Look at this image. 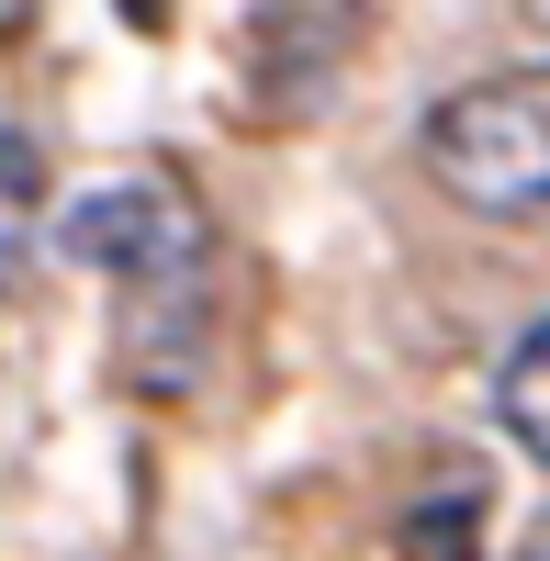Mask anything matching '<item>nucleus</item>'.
I'll list each match as a JSON object with an SVG mask.
<instances>
[{
    "label": "nucleus",
    "instance_id": "f03ea898",
    "mask_svg": "<svg viewBox=\"0 0 550 561\" xmlns=\"http://www.w3.org/2000/svg\"><path fill=\"white\" fill-rule=\"evenodd\" d=\"M57 248L79 270H102L113 304H135V293H169V280H203L214 270V225L169 169H135V180H102V192H79L57 214Z\"/></svg>",
    "mask_w": 550,
    "mask_h": 561
},
{
    "label": "nucleus",
    "instance_id": "f257e3e1",
    "mask_svg": "<svg viewBox=\"0 0 550 561\" xmlns=\"http://www.w3.org/2000/svg\"><path fill=\"white\" fill-rule=\"evenodd\" d=\"M416 158L461 214H550V57L461 79L427 113Z\"/></svg>",
    "mask_w": 550,
    "mask_h": 561
},
{
    "label": "nucleus",
    "instance_id": "0eeeda50",
    "mask_svg": "<svg viewBox=\"0 0 550 561\" xmlns=\"http://www.w3.org/2000/svg\"><path fill=\"white\" fill-rule=\"evenodd\" d=\"M113 12H124L135 34H169V12H180V0H113Z\"/></svg>",
    "mask_w": 550,
    "mask_h": 561
},
{
    "label": "nucleus",
    "instance_id": "9d476101",
    "mask_svg": "<svg viewBox=\"0 0 550 561\" xmlns=\"http://www.w3.org/2000/svg\"><path fill=\"white\" fill-rule=\"evenodd\" d=\"M528 12H539V23H550V0H528Z\"/></svg>",
    "mask_w": 550,
    "mask_h": 561
},
{
    "label": "nucleus",
    "instance_id": "1a4fd4ad",
    "mask_svg": "<svg viewBox=\"0 0 550 561\" xmlns=\"http://www.w3.org/2000/svg\"><path fill=\"white\" fill-rule=\"evenodd\" d=\"M528 561H550V528H539V550H528Z\"/></svg>",
    "mask_w": 550,
    "mask_h": 561
},
{
    "label": "nucleus",
    "instance_id": "7ed1b4c3",
    "mask_svg": "<svg viewBox=\"0 0 550 561\" xmlns=\"http://www.w3.org/2000/svg\"><path fill=\"white\" fill-rule=\"evenodd\" d=\"M382 0H259L248 12V113L259 124H303L337 102L348 57L371 45Z\"/></svg>",
    "mask_w": 550,
    "mask_h": 561
},
{
    "label": "nucleus",
    "instance_id": "20e7f679",
    "mask_svg": "<svg viewBox=\"0 0 550 561\" xmlns=\"http://www.w3.org/2000/svg\"><path fill=\"white\" fill-rule=\"evenodd\" d=\"M34 248H45V147L23 124H0V304L23 293Z\"/></svg>",
    "mask_w": 550,
    "mask_h": 561
},
{
    "label": "nucleus",
    "instance_id": "39448f33",
    "mask_svg": "<svg viewBox=\"0 0 550 561\" xmlns=\"http://www.w3.org/2000/svg\"><path fill=\"white\" fill-rule=\"evenodd\" d=\"M494 415H506V438H517L539 472H550V314L517 337V359L494 370Z\"/></svg>",
    "mask_w": 550,
    "mask_h": 561
},
{
    "label": "nucleus",
    "instance_id": "6e6552de",
    "mask_svg": "<svg viewBox=\"0 0 550 561\" xmlns=\"http://www.w3.org/2000/svg\"><path fill=\"white\" fill-rule=\"evenodd\" d=\"M34 23H45V0H0V45H23Z\"/></svg>",
    "mask_w": 550,
    "mask_h": 561
},
{
    "label": "nucleus",
    "instance_id": "423d86ee",
    "mask_svg": "<svg viewBox=\"0 0 550 561\" xmlns=\"http://www.w3.org/2000/svg\"><path fill=\"white\" fill-rule=\"evenodd\" d=\"M472 550H483V483L461 472L404 517V561H472Z\"/></svg>",
    "mask_w": 550,
    "mask_h": 561
}]
</instances>
